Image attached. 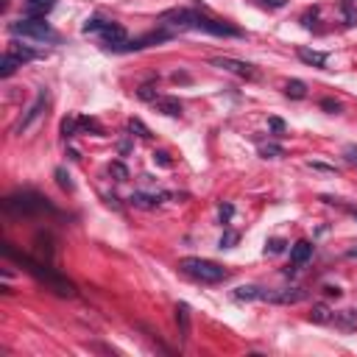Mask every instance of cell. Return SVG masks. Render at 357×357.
Listing matches in <instances>:
<instances>
[{"instance_id": "obj_1", "label": "cell", "mask_w": 357, "mask_h": 357, "mask_svg": "<svg viewBox=\"0 0 357 357\" xmlns=\"http://www.w3.org/2000/svg\"><path fill=\"white\" fill-rule=\"evenodd\" d=\"M3 257L11 259V262H17L22 271H28L36 282H42L45 287H50V290H53L56 296H62V299H73V296H76L73 282H67L62 273L53 271V268H50V259L48 262H45V259H36V257H31V254L14 248L11 243H3Z\"/></svg>"}, {"instance_id": "obj_2", "label": "cell", "mask_w": 357, "mask_h": 357, "mask_svg": "<svg viewBox=\"0 0 357 357\" xmlns=\"http://www.w3.org/2000/svg\"><path fill=\"white\" fill-rule=\"evenodd\" d=\"M159 22L165 28H190V31H204V34H212V36H245L240 28L229 25L224 20H215L210 14H201L196 8H168L159 14Z\"/></svg>"}, {"instance_id": "obj_3", "label": "cell", "mask_w": 357, "mask_h": 357, "mask_svg": "<svg viewBox=\"0 0 357 357\" xmlns=\"http://www.w3.org/2000/svg\"><path fill=\"white\" fill-rule=\"evenodd\" d=\"M3 210L14 218H34V215H56V207L48 201L45 196H39L36 190H20L14 196H6L3 198Z\"/></svg>"}, {"instance_id": "obj_4", "label": "cell", "mask_w": 357, "mask_h": 357, "mask_svg": "<svg viewBox=\"0 0 357 357\" xmlns=\"http://www.w3.org/2000/svg\"><path fill=\"white\" fill-rule=\"evenodd\" d=\"M179 271L193 276V279L204 282V285H218V282L229 279V271L224 265H218L212 259H201V257H184L179 259Z\"/></svg>"}, {"instance_id": "obj_5", "label": "cell", "mask_w": 357, "mask_h": 357, "mask_svg": "<svg viewBox=\"0 0 357 357\" xmlns=\"http://www.w3.org/2000/svg\"><path fill=\"white\" fill-rule=\"evenodd\" d=\"M8 34L22 36V39H36V42H59V34L45 22V17H22V20L8 22Z\"/></svg>"}, {"instance_id": "obj_6", "label": "cell", "mask_w": 357, "mask_h": 357, "mask_svg": "<svg viewBox=\"0 0 357 357\" xmlns=\"http://www.w3.org/2000/svg\"><path fill=\"white\" fill-rule=\"evenodd\" d=\"M84 34H98L104 48H112L118 42H126V28L120 22H109V20H87L81 25Z\"/></svg>"}, {"instance_id": "obj_7", "label": "cell", "mask_w": 357, "mask_h": 357, "mask_svg": "<svg viewBox=\"0 0 357 357\" xmlns=\"http://www.w3.org/2000/svg\"><path fill=\"white\" fill-rule=\"evenodd\" d=\"M170 36H173L170 31L159 28V31H151V34L140 36V39H126V42H118V45H112V48H106V50H112V53H134V50H145V48H151V45L168 42Z\"/></svg>"}, {"instance_id": "obj_8", "label": "cell", "mask_w": 357, "mask_h": 357, "mask_svg": "<svg viewBox=\"0 0 357 357\" xmlns=\"http://www.w3.org/2000/svg\"><path fill=\"white\" fill-rule=\"evenodd\" d=\"M210 64H215V67H221V70H226V73H235L238 78H245V81H257L259 78V70L254 64L232 59V56H215V59H210Z\"/></svg>"}, {"instance_id": "obj_9", "label": "cell", "mask_w": 357, "mask_h": 357, "mask_svg": "<svg viewBox=\"0 0 357 357\" xmlns=\"http://www.w3.org/2000/svg\"><path fill=\"white\" fill-rule=\"evenodd\" d=\"M304 299H307L304 287H285V290H265L262 287V296H259V301H271V304H299Z\"/></svg>"}, {"instance_id": "obj_10", "label": "cell", "mask_w": 357, "mask_h": 357, "mask_svg": "<svg viewBox=\"0 0 357 357\" xmlns=\"http://www.w3.org/2000/svg\"><path fill=\"white\" fill-rule=\"evenodd\" d=\"M45 101H48V95H45V90H39V95H36V101L34 104L28 106V112L22 115L20 120H17V126H14V134H22L25 131V128L31 126V123H34L36 118H39V115H42V109H45Z\"/></svg>"}, {"instance_id": "obj_11", "label": "cell", "mask_w": 357, "mask_h": 357, "mask_svg": "<svg viewBox=\"0 0 357 357\" xmlns=\"http://www.w3.org/2000/svg\"><path fill=\"white\" fill-rule=\"evenodd\" d=\"M165 198H170V193H154V196H148V193H131V196H128V204L137 207V210H156Z\"/></svg>"}, {"instance_id": "obj_12", "label": "cell", "mask_w": 357, "mask_h": 357, "mask_svg": "<svg viewBox=\"0 0 357 357\" xmlns=\"http://www.w3.org/2000/svg\"><path fill=\"white\" fill-rule=\"evenodd\" d=\"M154 106H156V112L165 115V118H182V112H184L182 101L179 98H168V95H159V98L154 101Z\"/></svg>"}, {"instance_id": "obj_13", "label": "cell", "mask_w": 357, "mask_h": 357, "mask_svg": "<svg viewBox=\"0 0 357 357\" xmlns=\"http://www.w3.org/2000/svg\"><path fill=\"white\" fill-rule=\"evenodd\" d=\"M53 6H56V0H25V3H22V14L25 17H45Z\"/></svg>"}, {"instance_id": "obj_14", "label": "cell", "mask_w": 357, "mask_h": 357, "mask_svg": "<svg viewBox=\"0 0 357 357\" xmlns=\"http://www.w3.org/2000/svg\"><path fill=\"white\" fill-rule=\"evenodd\" d=\"M6 53H11L14 59H20L22 64H25V62H34V59H42V53H39V50L28 48V45H22V42H8Z\"/></svg>"}, {"instance_id": "obj_15", "label": "cell", "mask_w": 357, "mask_h": 357, "mask_svg": "<svg viewBox=\"0 0 357 357\" xmlns=\"http://www.w3.org/2000/svg\"><path fill=\"white\" fill-rule=\"evenodd\" d=\"M310 257H313V243L310 240H299V243L290 245V262L293 265H304Z\"/></svg>"}, {"instance_id": "obj_16", "label": "cell", "mask_w": 357, "mask_h": 357, "mask_svg": "<svg viewBox=\"0 0 357 357\" xmlns=\"http://www.w3.org/2000/svg\"><path fill=\"white\" fill-rule=\"evenodd\" d=\"M296 53H299V59L304 64H310V67H318V70L327 67V53H318V50H310V48H299Z\"/></svg>"}, {"instance_id": "obj_17", "label": "cell", "mask_w": 357, "mask_h": 357, "mask_svg": "<svg viewBox=\"0 0 357 357\" xmlns=\"http://www.w3.org/2000/svg\"><path fill=\"white\" fill-rule=\"evenodd\" d=\"M176 324H179V329H182V338L187 341L190 338V307L184 304V301L176 304Z\"/></svg>"}, {"instance_id": "obj_18", "label": "cell", "mask_w": 357, "mask_h": 357, "mask_svg": "<svg viewBox=\"0 0 357 357\" xmlns=\"http://www.w3.org/2000/svg\"><path fill=\"white\" fill-rule=\"evenodd\" d=\"M285 95L293 98V101H304L307 98V84H304L301 78H290V81L285 84Z\"/></svg>"}, {"instance_id": "obj_19", "label": "cell", "mask_w": 357, "mask_h": 357, "mask_svg": "<svg viewBox=\"0 0 357 357\" xmlns=\"http://www.w3.org/2000/svg\"><path fill=\"white\" fill-rule=\"evenodd\" d=\"M332 318H335V313H332L324 301L313 304V310H310V321H313V324H329Z\"/></svg>"}, {"instance_id": "obj_20", "label": "cell", "mask_w": 357, "mask_h": 357, "mask_svg": "<svg viewBox=\"0 0 357 357\" xmlns=\"http://www.w3.org/2000/svg\"><path fill=\"white\" fill-rule=\"evenodd\" d=\"M78 131L84 134H95V137H106V128L101 126L95 118H78Z\"/></svg>"}, {"instance_id": "obj_21", "label": "cell", "mask_w": 357, "mask_h": 357, "mask_svg": "<svg viewBox=\"0 0 357 357\" xmlns=\"http://www.w3.org/2000/svg\"><path fill=\"white\" fill-rule=\"evenodd\" d=\"M259 296H262V287H257V285H240L235 290L238 301H259Z\"/></svg>"}, {"instance_id": "obj_22", "label": "cell", "mask_w": 357, "mask_h": 357, "mask_svg": "<svg viewBox=\"0 0 357 357\" xmlns=\"http://www.w3.org/2000/svg\"><path fill=\"white\" fill-rule=\"evenodd\" d=\"M17 67H22L20 59H14L11 53H3V59H0V78H8V76H14Z\"/></svg>"}, {"instance_id": "obj_23", "label": "cell", "mask_w": 357, "mask_h": 357, "mask_svg": "<svg viewBox=\"0 0 357 357\" xmlns=\"http://www.w3.org/2000/svg\"><path fill=\"white\" fill-rule=\"evenodd\" d=\"M259 156L262 159H282L285 156V148L279 142H259Z\"/></svg>"}, {"instance_id": "obj_24", "label": "cell", "mask_w": 357, "mask_h": 357, "mask_svg": "<svg viewBox=\"0 0 357 357\" xmlns=\"http://www.w3.org/2000/svg\"><path fill=\"white\" fill-rule=\"evenodd\" d=\"M332 321H335L338 327H343L346 332H349V329H357V313H355V310H343V313H338L335 318H332Z\"/></svg>"}, {"instance_id": "obj_25", "label": "cell", "mask_w": 357, "mask_h": 357, "mask_svg": "<svg viewBox=\"0 0 357 357\" xmlns=\"http://www.w3.org/2000/svg\"><path fill=\"white\" fill-rule=\"evenodd\" d=\"M128 131H131V137L137 134L140 140H151V137H154V131H151V128H148L140 118H131V120H128Z\"/></svg>"}, {"instance_id": "obj_26", "label": "cell", "mask_w": 357, "mask_h": 357, "mask_svg": "<svg viewBox=\"0 0 357 357\" xmlns=\"http://www.w3.org/2000/svg\"><path fill=\"white\" fill-rule=\"evenodd\" d=\"M238 240H240V232H235V229H229V226H226L224 235H221V240H218V248H221V251H224V248H235V245H238Z\"/></svg>"}, {"instance_id": "obj_27", "label": "cell", "mask_w": 357, "mask_h": 357, "mask_svg": "<svg viewBox=\"0 0 357 357\" xmlns=\"http://www.w3.org/2000/svg\"><path fill=\"white\" fill-rule=\"evenodd\" d=\"M53 176H56V184L64 190V193H73V190H76V184H73L70 173H67L64 168H56V170H53Z\"/></svg>"}, {"instance_id": "obj_28", "label": "cell", "mask_w": 357, "mask_h": 357, "mask_svg": "<svg viewBox=\"0 0 357 357\" xmlns=\"http://www.w3.org/2000/svg\"><path fill=\"white\" fill-rule=\"evenodd\" d=\"M137 98L145 101V104H154V101L159 98V92H156L154 84H142V87H137Z\"/></svg>"}, {"instance_id": "obj_29", "label": "cell", "mask_w": 357, "mask_h": 357, "mask_svg": "<svg viewBox=\"0 0 357 357\" xmlns=\"http://www.w3.org/2000/svg\"><path fill=\"white\" fill-rule=\"evenodd\" d=\"M78 134V118H64L62 120V137L64 140H73Z\"/></svg>"}, {"instance_id": "obj_30", "label": "cell", "mask_w": 357, "mask_h": 357, "mask_svg": "<svg viewBox=\"0 0 357 357\" xmlns=\"http://www.w3.org/2000/svg\"><path fill=\"white\" fill-rule=\"evenodd\" d=\"M285 248H287V243H285V240H282V238H271V240H268V243H265V254H271V257H276V254H282V251H285Z\"/></svg>"}, {"instance_id": "obj_31", "label": "cell", "mask_w": 357, "mask_h": 357, "mask_svg": "<svg viewBox=\"0 0 357 357\" xmlns=\"http://www.w3.org/2000/svg\"><path fill=\"white\" fill-rule=\"evenodd\" d=\"M109 173L115 176V179H118V182H128V168L126 165H123V162H112V165H109Z\"/></svg>"}, {"instance_id": "obj_32", "label": "cell", "mask_w": 357, "mask_h": 357, "mask_svg": "<svg viewBox=\"0 0 357 357\" xmlns=\"http://www.w3.org/2000/svg\"><path fill=\"white\" fill-rule=\"evenodd\" d=\"M151 159H154V165H159V168H173V159H170L168 151H154Z\"/></svg>"}, {"instance_id": "obj_33", "label": "cell", "mask_w": 357, "mask_h": 357, "mask_svg": "<svg viewBox=\"0 0 357 357\" xmlns=\"http://www.w3.org/2000/svg\"><path fill=\"white\" fill-rule=\"evenodd\" d=\"M232 215H235V207H232V204H221V207H218V218H221L224 226L232 221Z\"/></svg>"}, {"instance_id": "obj_34", "label": "cell", "mask_w": 357, "mask_h": 357, "mask_svg": "<svg viewBox=\"0 0 357 357\" xmlns=\"http://www.w3.org/2000/svg\"><path fill=\"white\" fill-rule=\"evenodd\" d=\"M315 20H318V6H313V8H307V11H304V17H301V25H304V28H313Z\"/></svg>"}, {"instance_id": "obj_35", "label": "cell", "mask_w": 357, "mask_h": 357, "mask_svg": "<svg viewBox=\"0 0 357 357\" xmlns=\"http://www.w3.org/2000/svg\"><path fill=\"white\" fill-rule=\"evenodd\" d=\"M321 109H324V112H329V115H341V104H338L335 98H324L321 101Z\"/></svg>"}, {"instance_id": "obj_36", "label": "cell", "mask_w": 357, "mask_h": 357, "mask_svg": "<svg viewBox=\"0 0 357 357\" xmlns=\"http://www.w3.org/2000/svg\"><path fill=\"white\" fill-rule=\"evenodd\" d=\"M268 126H271V131L276 134V137H282V134H285V128H287L282 118H271V120H268Z\"/></svg>"}, {"instance_id": "obj_37", "label": "cell", "mask_w": 357, "mask_h": 357, "mask_svg": "<svg viewBox=\"0 0 357 357\" xmlns=\"http://www.w3.org/2000/svg\"><path fill=\"white\" fill-rule=\"evenodd\" d=\"M262 8H285L287 6V0H257Z\"/></svg>"}, {"instance_id": "obj_38", "label": "cell", "mask_w": 357, "mask_h": 357, "mask_svg": "<svg viewBox=\"0 0 357 357\" xmlns=\"http://www.w3.org/2000/svg\"><path fill=\"white\" fill-rule=\"evenodd\" d=\"M343 156H346L349 165H357V145H346L343 148Z\"/></svg>"}, {"instance_id": "obj_39", "label": "cell", "mask_w": 357, "mask_h": 357, "mask_svg": "<svg viewBox=\"0 0 357 357\" xmlns=\"http://www.w3.org/2000/svg\"><path fill=\"white\" fill-rule=\"evenodd\" d=\"M324 296H327V299H341L343 290L338 285H327V287H324Z\"/></svg>"}, {"instance_id": "obj_40", "label": "cell", "mask_w": 357, "mask_h": 357, "mask_svg": "<svg viewBox=\"0 0 357 357\" xmlns=\"http://www.w3.org/2000/svg\"><path fill=\"white\" fill-rule=\"evenodd\" d=\"M310 168L321 170V173H335V168H332V165H324V162H310Z\"/></svg>"}, {"instance_id": "obj_41", "label": "cell", "mask_w": 357, "mask_h": 357, "mask_svg": "<svg viewBox=\"0 0 357 357\" xmlns=\"http://www.w3.org/2000/svg\"><path fill=\"white\" fill-rule=\"evenodd\" d=\"M118 151H120V156H126L128 151H131V140H128V137H123V140L118 142Z\"/></svg>"}, {"instance_id": "obj_42", "label": "cell", "mask_w": 357, "mask_h": 357, "mask_svg": "<svg viewBox=\"0 0 357 357\" xmlns=\"http://www.w3.org/2000/svg\"><path fill=\"white\" fill-rule=\"evenodd\" d=\"M106 204H109L112 210H120V201H118V196H106Z\"/></svg>"}, {"instance_id": "obj_43", "label": "cell", "mask_w": 357, "mask_h": 357, "mask_svg": "<svg viewBox=\"0 0 357 357\" xmlns=\"http://www.w3.org/2000/svg\"><path fill=\"white\" fill-rule=\"evenodd\" d=\"M173 81H176V84H179V81H184V84H187L190 76H187V73H173Z\"/></svg>"}, {"instance_id": "obj_44", "label": "cell", "mask_w": 357, "mask_h": 357, "mask_svg": "<svg viewBox=\"0 0 357 357\" xmlns=\"http://www.w3.org/2000/svg\"><path fill=\"white\" fill-rule=\"evenodd\" d=\"M67 156H70L73 162H78V159H81V154H78L76 148H67Z\"/></svg>"}, {"instance_id": "obj_45", "label": "cell", "mask_w": 357, "mask_h": 357, "mask_svg": "<svg viewBox=\"0 0 357 357\" xmlns=\"http://www.w3.org/2000/svg\"><path fill=\"white\" fill-rule=\"evenodd\" d=\"M357 0H341V6H355Z\"/></svg>"}, {"instance_id": "obj_46", "label": "cell", "mask_w": 357, "mask_h": 357, "mask_svg": "<svg viewBox=\"0 0 357 357\" xmlns=\"http://www.w3.org/2000/svg\"><path fill=\"white\" fill-rule=\"evenodd\" d=\"M349 257H357V248H352V251H349Z\"/></svg>"}, {"instance_id": "obj_47", "label": "cell", "mask_w": 357, "mask_h": 357, "mask_svg": "<svg viewBox=\"0 0 357 357\" xmlns=\"http://www.w3.org/2000/svg\"><path fill=\"white\" fill-rule=\"evenodd\" d=\"M346 210H349V212H352V215H355V218H357V210H352V207H346Z\"/></svg>"}]
</instances>
